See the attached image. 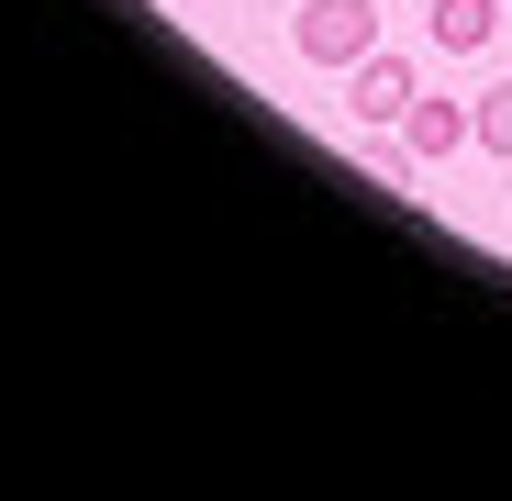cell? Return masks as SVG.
<instances>
[{"mask_svg": "<svg viewBox=\"0 0 512 501\" xmlns=\"http://www.w3.org/2000/svg\"><path fill=\"white\" fill-rule=\"evenodd\" d=\"M423 101V78H412V56H390V45H368L357 67H346V112L357 123H401Z\"/></svg>", "mask_w": 512, "mask_h": 501, "instance_id": "2", "label": "cell"}, {"mask_svg": "<svg viewBox=\"0 0 512 501\" xmlns=\"http://www.w3.org/2000/svg\"><path fill=\"white\" fill-rule=\"evenodd\" d=\"M468 145L512 156V78H501V90H479V101H468Z\"/></svg>", "mask_w": 512, "mask_h": 501, "instance_id": "5", "label": "cell"}, {"mask_svg": "<svg viewBox=\"0 0 512 501\" xmlns=\"http://www.w3.org/2000/svg\"><path fill=\"white\" fill-rule=\"evenodd\" d=\"M401 145H412V156H457V145H468V101H412V112H401Z\"/></svg>", "mask_w": 512, "mask_h": 501, "instance_id": "4", "label": "cell"}, {"mask_svg": "<svg viewBox=\"0 0 512 501\" xmlns=\"http://www.w3.org/2000/svg\"><path fill=\"white\" fill-rule=\"evenodd\" d=\"M290 45H301L312 67H357V56L379 45V0H301Z\"/></svg>", "mask_w": 512, "mask_h": 501, "instance_id": "1", "label": "cell"}, {"mask_svg": "<svg viewBox=\"0 0 512 501\" xmlns=\"http://www.w3.org/2000/svg\"><path fill=\"white\" fill-rule=\"evenodd\" d=\"M423 34H435V56H479V45L501 34V0H435Z\"/></svg>", "mask_w": 512, "mask_h": 501, "instance_id": "3", "label": "cell"}]
</instances>
